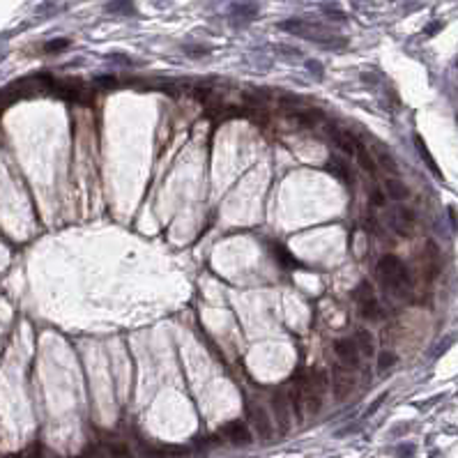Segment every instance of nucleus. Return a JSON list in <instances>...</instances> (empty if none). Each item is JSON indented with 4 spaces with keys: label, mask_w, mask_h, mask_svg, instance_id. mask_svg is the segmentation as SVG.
<instances>
[{
    "label": "nucleus",
    "mask_w": 458,
    "mask_h": 458,
    "mask_svg": "<svg viewBox=\"0 0 458 458\" xmlns=\"http://www.w3.org/2000/svg\"><path fill=\"white\" fill-rule=\"evenodd\" d=\"M334 353L339 357V362L348 369H359V362H362V353H359L357 343L353 339H339L334 341Z\"/></svg>",
    "instance_id": "obj_4"
},
{
    "label": "nucleus",
    "mask_w": 458,
    "mask_h": 458,
    "mask_svg": "<svg viewBox=\"0 0 458 458\" xmlns=\"http://www.w3.org/2000/svg\"><path fill=\"white\" fill-rule=\"evenodd\" d=\"M355 159H357L359 168H364V170H366V173H371V175H375V170L380 168V166H378V161H375V155H371V150H366L362 143L357 145V152H355Z\"/></svg>",
    "instance_id": "obj_11"
},
{
    "label": "nucleus",
    "mask_w": 458,
    "mask_h": 458,
    "mask_svg": "<svg viewBox=\"0 0 458 458\" xmlns=\"http://www.w3.org/2000/svg\"><path fill=\"white\" fill-rule=\"evenodd\" d=\"M233 12H239L242 16H254L256 14V5H237Z\"/></svg>",
    "instance_id": "obj_24"
},
{
    "label": "nucleus",
    "mask_w": 458,
    "mask_h": 458,
    "mask_svg": "<svg viewBox=\"0 0 458 458\" xmlns=\"http://www.w3.org/2000/svg\"><path fill=\"white\" fill-rule=\"evenodd\" d=\"M276 256H281V258H284V260H281V263H284V265H288V267H297V265H299L297 260H295L293 256H290L288 251L284 249V246H276Z\"/></svg>",
    "instance_id": "obj_21"
},
{
    "label": "nucleus",
    "mask_w": 458,
    "mask_h": 458,
    "mask_svg": "<svg viewBox=\"0 0 458 458\" xmlns=\"http://www.w3.org/2000/svg\"><path fill=\"white\" fill-rule=\"evenodd\" d=\"M131 10H134L131 0H113L109 5V12H115V14H118V12H131Z\"/></svg>",
    "instance_id": "obj_19"
},
{
    "label": "nucleus",
    "mask_w": 458,
    "mask_h": 458,
    "mask_svg": "<svg viewBox=\"0 0 458 458\" xmlns=\"http://www.w3.org/2000/svg\"><path fill=\"white\" fill-rule=\"evenodd\" d=\"M384 194L392 200H405L410 196V191L401 180H387V182H384Z\"/></svg>",
    "instance_id": "obj_13"
},
{
    "label": "nucleus",
    "mask_w": 458,
    "mask_h": 458,
    "mask_svg": "<svg viewBox=\"0 0 458 458\" xmlns=\"http://www.w3.org/2000/svg\"><path fill=\"white\" fill-rule=\"evenodd\" d=\"M329 380H332L329 389L334 392V399H336V401H343V399H348L350 394H353V389H355L353 369H348V366L339 364V366H334L332 378H329Z\"/></svg>",
    "instance_id": "obj_3"
},
{
    "label": "nucleus",
    "mask_w": 458,
    "mask_h": 458,
    "mask_svg": "<svg viewBox=\"0 0 458 458\" xmlns=\"http://www.w3.org/2000/svg\"><path fill=\"white\" fill-rule=\"evenodd\" d=\"M320 118H323L320 111H295V113H290V120L302 127H313Z\"/></svg>",
    "instance_id": "obj_15"
},
{
    "label": "nucleus",
    "mask_w": 458,
    "mask_h": 458,
    "mask_svg": "<svg viewBox=\"0 0 458 458\" xmlns=\"http://www.w3.org/2000/svg\"><path fill=\"white\" fill-rule=\"evenodd\" d=\"M327 134H329V138L334 140V145L339 150H343L345 155L348 157H353L355 152H357V145H359V140L355 138L350 131H343V129H339L336 125H327Z\"/></svg>",
    "instance_id": "obj_7"
},
{
    "label": "nucleus",
    "mask_w": 458,
    "mask_h": 458,
    "mask_svg": "<svg viewBox=\"0 0 458 458\" xmlns=\"http://www.w3.org/2000/svg\"><path fill=\"white\" fill-rule=\"evenodd\" d=\"M442 28L440 23H435V25H431V28H426V35H433V32H438V30Z\"/></svg>",
    "instance_id": "obj_26"
},
{
    "label": "nucleus",
    "mask_w": 458,
    "mask_h": 458,
    "mask_svg": "<svg viewBox=\"0 0 458 458\" xmlns=\"http://www.w3.org/2000/svg\"><path fill=\"white\" fill-rule=\"evenodd\" d=\"M272 410H274V419L279 424L281 433H288L290 431V399L286 392H276L272 399Z\"/></svg>",
    "instance_id": "obj_5"
},
{
    "label": "nucleus",
    "mask_w": 458,
    "mask_h": 458,
    "mask_svg": "<svg viewBox=\"0 0 458 458\" xmlns=\"http://www.w3.org/2000/svg\"><path fill=\"white\" fill-rule=\"evenodd\" d=\"M224 435H226V440H230L233 444H239V447H244V444H249L251 442V431H249V426L244 421H230V424H226L224 426Z\"/></svg>",
    "instance_id": "obj_9"
},
{
    "label": "nucleus",
    "mask_w": 458,
    "mask_h": 458,
    "mask_svg": "<svg viewBox=\"0 0 458 458\" xmlns=\"http://www.w3.org/2000/svg\"><path fill=\"white\" fill-rule=\"evenodd\" d=\"M373 155H375V161H378V166H380V168H384V170H387V173H392V175H396V173H399V166H396L394 157L389 155V152H387V150H384V148L375 145Z\"/></svg>",
    "instance_id": "obj_12"
},
{
    "label": "nucleus",
    "mask_w": 458,
    "mask_h": 458,
    "mask_svg": "<svg viewBox=\"0 0 458 458\" xmlns=\"http://www.w3.org/2000/svg\"><path fill=\"white\" fill-rule=\"evenodd\" d=\"M95 85H99V88H115V85H118V81L113 79V76L111 74H101V76H97L95 79Z\"/></svg>",
    "instance_id": "obj_20"
},
{
    "label": "nucleus",
    "mask_w": 458,
    "mask_h": 458,
    "mask_svg": "<svg viewBox=\"0 0 458 458\" xmlns=\"http://www.w3.org/2000/svg\"><path fill=\"white\" fill-rule=\"evenodd\" d=\"M384 200H387V196H384L382 191H378V189H375L373 194H371V203H373L375 207H382V205H384Z\"/></svg>",
    "instance_id": "obj_23"
},
{
    "label": "nucleus",
    "mask_w": 458,
    "mask_h": 458,
    "mask_svg": "<svg viewBox=\"0 0 458 458\" xmlns=\"http://www.w3.org/2000/svg\"><path fill=\"white\" fill-rule=\"evenodd\" d=\"M325 12H327V16H332V19H334V16H336V19H341V21L345 19V14H343V12H339V10H325Z\"/></svg>",
    "instance_id": "obj_25"
},
{
    "label": "nucleus",
    "mask_w": 458,
    "mask_h": 458,
    "mask_svg": "<svg viewBox=\"0 0 458 458\" xmlns=\"http://www.w3.org/2000/svg\"><path fill=\"white\" fill-rule=\"evenodd\" d=\"M414 143H417V148H419V155H421V159L426 161V164H429V170L435 175V178L442 180V173H440V168H438V164H435V159L431 157V152H429V148H426V143H424V140L419 138V136L414 138Z\"/></svg>",
    "instance_id": "obj_17"
},
{
    "label": "nucleus",
    "mask_w": 458,
    "mask_h": 458,
    "mask_svg": "<svg viewBox=\"0 0 458 458\" xmlns=\"http://www.w3.org/2000/svg\"><path fill=\"white\" fill-rule=\"evenodd\" d=\"M378 276L382 281L384 288L394 290V293H405L410 288V272L396 256H382L378 260Z\"/></svg>",
    "instance_id": "obj_1"
},
{
    "label": "nucleus",
    "mask_w": 458,
    "mask_h": 458,
    "mask_svg": "<svg viewBox=\"0 0 458 458\" xmlns=\"http://www.w3.org/2000/svg\"><path fill=\"white\" fill-rule=\"evenodd\" d=\"M281 30L290 32V35H297V37H304V40L309 42H318V44H334V40H341V37H334L325 25L320 23H309V21H299V19H290L286 23L279 25Z\"/></svg>",
    "instance_id": "obj_2"
},
{
    "label": "nucleus",
    "mask_w": 458,
    "mask_h": 458,
    "mask_svg": "<svg viewBox=\"0 0 458 458\" xmlns=\"http://www.w3.org/2000/svg\"><path fill=\"white\" fill-rule=\"evenodd\" d=\"M357 304H359V313H362L364 318H369V320H380V318H382V309H380L378 299H375L373 295L357 299Z\"/></svg>",
    "instance_id": "obj_10"
},
{
    "label": "nucleus",
    "mask_w": 458,
    "mask_h": 458,
    "mask_svg": "<svg viewBox=\"0 0 458 458\" xmlns=\"http://www.w3.org/2000/svg\"><path fill=\"white\" fill-rule=\"evenodd\" d=\"M67 46H69L67 40H55V42H49V44H46V51H62V49H67Z\"/></svg>",
    "instance_id": "obj_22"
},
{
    "label": "nucleus",
    "mask_w": 458,
    "mask_h": 458,
    "mask_svg": "<svg viewBox=\"0 0 458 458\" xmlns=\"http://www.w3.org/2000/svg\"><path fill=\"white\" fill-rule=\"evenodd\" d=\"M389 226L399 235H410L412 233V226H414V215L408 207L396 205V207H392V212H389Z\"/></svg>",
    "instance_id": "obj_6"
},
{
    "label": "nucleus",
    "mask_w": 458,
    "mask_h": 458,
    "mask_svg": "<svg viewBox=\"0 0 458 458\" xmlns=\"http://www.w3.org/2000/svg\"><path fill=\"white\" fill-rule=\"evenodd\" d=\"M396 364V355L389 353V350H384V353L378 355V371H389Z\"/></svg>",
    "instance_id": "obj_18"
},
{
    "label": "nucleus",
    "mask_w": 458,
    "mask_h": 458,
    "mask_svg": "<svg viewBox=\"0 0 458 458\" xmlns=\"http://www.w3.org/2000/svg\"><path fill=\"white\" fill-rule=\"evenodd\" d=\"M249 419H251V426H254V429H256V433H258V438L269 440V438H272V435H274L272 421H269L267 412H265L263 408H258V405L249 408Z\"/></svg>",
    "instance_id": "obj_8"
},
{
    "label": "nucleus",
    "mask_w": 458,
    "mask_h": 458,
    "mask_svg": "<svg viewBox=\"0 0 458 458\" xmlns=\"http://www.w3.org/2000/svg\"><path fill=\"white\" fill-rule=\"evenodd\" d=\"M327 168H329V173L334 175V178H339L341 182H350V168H348V164L345 161H341V159H329L327 161Z\"/></svg>",
    "instance_id": "obj_16"
},
{
    "label": "nucleus",
    "mask_w": 458,
    "mask_h": 458,
    "mask_svg": "<svg viewBox=\"0 0 458 458\" xmlns=\"http://www.w3.org/2000/svg\"><path fill=\"white\" fill-rule=\"evenodd\" d=\"M355 343H357L359 353L366 355V357H371V355L375 353V343H373V336H371L366 329H357V334H355Z\"/></svg>",
    "instance_id": "obj_14"
}]
</instances>
